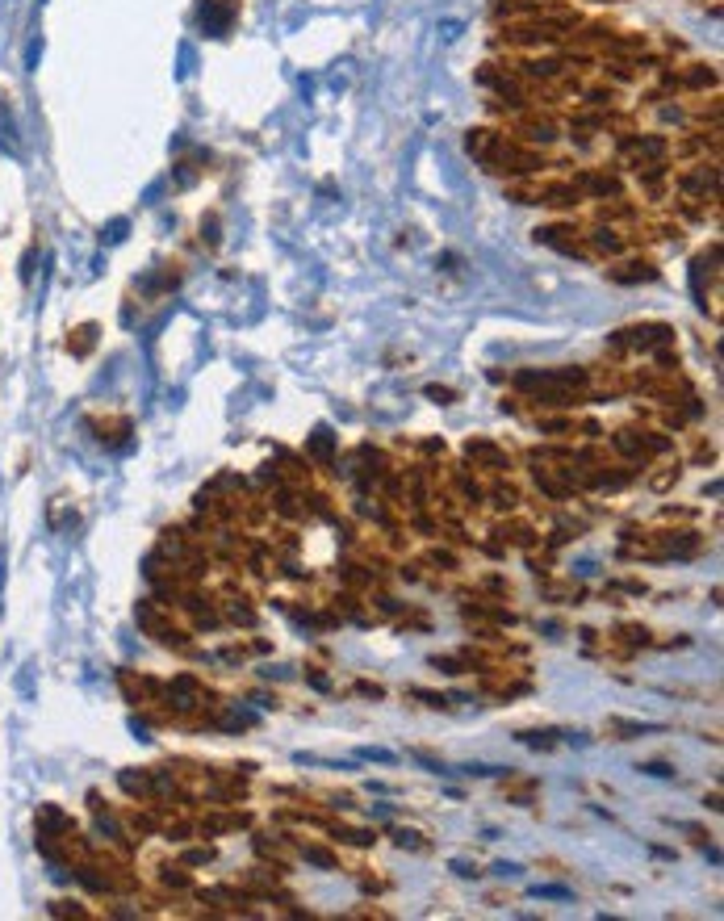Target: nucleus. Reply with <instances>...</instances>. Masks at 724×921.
<instances>
[{
	"label": "nucleus",
	"instance_id": "f257e3e1",
	"mask_svg": "<svg viewBox=\"0 0 724 921\" xmlns=\"http://www.w3.org/2000/svg\"><path fill=\"white\" fill-rule=\"evenodd\" d=\"M532 897H557V900H565L570 892H565V888H532Z\"/></svg>",
	"mask_w": 724,
	"mask_h": 921
},
{
	"label": "nucleus",
	"instance_id": "f03ea898",
	"mask_svg": "<svg viewBox=\"0 0 724 921\" xmlns=\"http://www.w3.org/2000/svg\"><path fill=\"white\" fill-rule=\"evenodd\" d=\"M641 770H649V775H661V779H666V775H674V770H670V767H661V762H645Z\"/></svg>",
	"mask_w": 724,
	"mask_h": 921
},
{
	"label": "nucleus",
	"instance_id": "7ed1b4c3",
	"mask_svg": "<svg viewBox=\"0 0 724 921\" xmlns=\"http://www.w3.org/2000/svg\"><path fill=\"white\" fill-rule=\"evenodd\" d=\"M5 570H9V553H5V544H0V591H5Z\"/></svg>",
	"mask_w": 724,
	"mask_h": 921
}]
</instances>
